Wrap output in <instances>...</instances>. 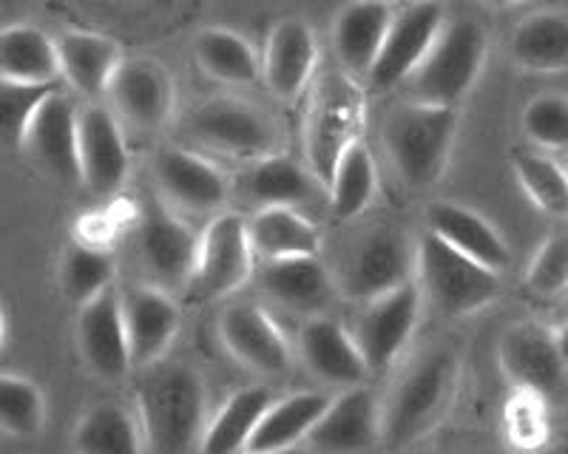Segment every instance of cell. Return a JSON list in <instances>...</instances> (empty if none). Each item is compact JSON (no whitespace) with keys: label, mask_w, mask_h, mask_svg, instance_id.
Here are the masks:
<instances>
[{"label":"cell","mask_w":568,"mask_h":454,"mask_svg":"<svg viewBox=\"0 0 568 454\" xmlns=\"http://www.w3.org/2000/svg\"><path fill=\"white\" fill-rule=\"evenodd\" d=\"M449 23L446 0H407L395 12L384 49L367 74L369 91H393L407 83L413 72L433 52Z\"/></svg>","instance_id":"11"},{"label":"cell","mask_w":568,"mask_h":454,"mask_svg":"<svg viewBox=\"0 0 568 454\" xmlns=\"http://www.w3.org/2000/svg\"><path fill=\"white\" fill-rule=\"evenodd\" d=\"M500 429L511 448H540L546 446L551 432L549 401L542 392L515 390L504 406Z\"/></svg>","instance_id":"40"},{"label":"cell","mask_w":568,"mask_h":454,"mask_svg":"<svg viewBox=\"0 0 568 454\" xmlns=\"http://www.w3.org/2000/svg\"><path fill=\"white\" fill-rule=\"evenodd\" d=\"M511 171L529 202L551 219H568V165L551 151H520L511 156Z\"/></svg>","instance_id":"37"},{"label":"cell","mask_w":568,"mask_h":454,"mask_svg":"<svg viewBox=\"0 0 568 454\" xmlns=\"http://www.w3.org/2000/svg\"><path fill=\"white\" fill-rule=\"evenodd\" d=\"M497 361H500V370L515 390H535L546 398L560 390L562 378L568 372L560 352H557L555 330L531 324V321L511 324L500 336Z\"/></svg>","instance_id":"23"},{"label":"cell","mask_w":568,"mask_h":454,"mask_svg":"<svg viewBox=\"0 0 568 454\" xmlns=\"http://www.w3.org/2000/svg\"><path fill=\"white\" fill-rule=\"evenodd\" d=\"M74 448L94 454L149 452L140 412L123 403H98L91 406L74 429Z\"/></svg>","instance_id":"34"},{"label":"cell","mask_w":568,"mask_h":454,"mask_svg":"<svg viewBox=\"0 0 568 454\" xmlns=\"http://www.w3.org/2000/svg\"><path fill=\"white\" fill-rule=\"evenodd\" d=\"M156 190L180 214H220L231 199V179L216 163L180 145H162L151 159Z\"/></svg>","instance_id":"14"},{"label":"cell","mask_w":568,"mask_h":454,"mask_svg":"<svg viewBox=\"0 0 568 454\" xmlns=\"http://www.w3.org/2000/svg\"><path fill=\"white\" fill-rule=\"evenodd\" d=\"M395 3H407V0H395Z\"/></svg>","instance_id":"48"},{"label":"cell","mask_w":568,"mask_h":454,"mask_svg":"<svg viewBox=\"0 0 568 454\" xmlns=\"http://www.w3.org/2000/svg\"><path fill=\"white\" fill-rule=\"evenodd\" d=\"M520 128L526 140L540 151H568V97L542 91L524 105Z\"/></svg>","instance_id":"41"},{"label":"cell","mask_w":568,"mask_h":454,"mask_svg":"<svg viewBox=\"0 0 568 454\" xmlns=\"http://www.w3.org/2000/svg\"><path fill=\"white\" fill-rule=\"evenodd\" d=\"M329 214L338 221L358 219L378 196V165L373 151L362 143H355L342 156L336 174L327 185Z\"/></svg>","instance_id":"36"},{"label":"cell","mask_w":568,"mask_h":454,"mask_svg":"<svg viewBox=\"0 0 568 454\" xmlns=\"http://www.w3.org/2000/svg\"><path fill=\"white\" fill-rule=\"evenodd\" d=\"M20 151L32 156L43 174L63 185H83L80 176V105L54 89L34 114Z\"/></svg>","instance_id":"16"},{"label":"cell","mask_w":568,"mask_h":454,"mask_svg":"<svg viewBox=\"0 0 568 454\" xmlns=\"http://www.w3.org/2000/svg\"><path fill=\"white\" fill-rule=\"evenodd\" d=\"M420 310H424V290L418 281H407L384 296L364 301L355 338L367 355L369 370L387 372L407 352L420 324Z\"/></svg>","instance_id":"12"},{"label":"cell","mask_w":568,"mask_h":454,"mask_svg":"<svg viewBox=\"0 0 568 454\" xmlns=\"http://www.w3.org/2000/svg\"><path fill=\"white\" fill-rule=\"evenodd\" d=\"M555 344H557V352H560L562 363H566V370H568V321H562L560 327H555Z\"/></svg>","instance_id":"45"},{"label":"cell","mask_w":568,"mask_h":454,"mask_svg":"<svg viewBox=\"0 0 568 454\" xmlns=\"http://www.w3.org/2000/svg\"><path fill=\"white\" fill-rule=\"evenodd\" d=\"M258 285L284 310L298 316H322L338 292L336 272H329L318 256H296V259L265 261L258 272Z\"/></svg>","instance_id":"25"},{"label":"cell","mask_w":568,"mask_h":454,"mask_svg":"<svg viewBox=\"0 0 568 454\" xmlns=\"http://www.w3.org/2000/svg\"><path fill=\"white\" fill-rule=\"evenodd\" d=\"M131 174V151L123 134V120L111 105L89 100L80 105V176L98 196L123 188Z\"/></svg>","instance_id":"17"},{"label":"cell","mask_w":568,"mask_h":454,"mask_svg":"<svg viewBox=\"0 0 568 454\" xmlns=\"http://www.w3.org/2000/svg\"><path fill=\"white\" fill-rule=\"evenodd\" d=\"M329 401L333 398L318 390L291 392V395L276 398L253 432L247 452H284V448L307 443L316 423L327 412Z\"/></svg>","instance_id":"31"},{"label":"cell","mask_w":568,"mask_h":454,"mask_svg":"<svg viewBox=\"0 0 568 454\" xmlns=\"http://www.w3.org/2000/svg\"><path fill=\"white\" fill-rule=\"evenodd\" d=\"M322 45L307 20L284 18L267 32L262 49V80L282 103H293L316 83Z\"/></svg>","instance_id":"19"},{"label":"cell","mask_w":568,"mask_h":454,"mask_svg":"<svg viewBox=\"0 0 568 454\" xmlns=\"http://www.w3.org/2000/svg\"><path fill=\"white\" fill-rule=\"evenodd\" d=\"M0 80L23 85H54L63 80L58 38L34 23H9L0 32Z\"/></svg>","instance_id":"28"},{"label":"cell","mask_w":568,"mask_h":454,"mask_svg":"<svg viewBox=\"0 0 568 454\" xmlns=\"http://www.w3.org/2000/svg\"><path fill=\"white\" fill-rule=\"evenodd\" d=\"M216 332L227 355L256 375H278L291 367V341L265 307L253 301L231 305L220 316Z\"/></svg>","instance_id":"18"},{"label":"cell","mask_w":568,"mask_h":454,"mask_svg":"<svg viewBox=\"0 0 568 454\" xmlns=\"http://www.w3.org/2000/svg\"><path fill=\"white\" fill-rule=\"evenodd\" d=\"M78 350L85 370L105 383H120L134 372L123 292H103L78 307Z\"/></svg>","instance_id":"15"},{"label":"cell","mask_w":568,"mask_h":454,"mask_svg":"<svg viewBox=\"0 0 568 454\" xmlns=\"http://www.w3.org/2000/svg\"><path fill=\"white\" fill-rule=\"evenodd\" d=\"M63 83L83 100L105 97L116 69L125 60L114 38L89 29H65L58 34Z\"/></svg>","instance_id":"26"},{"label":"cell","mask_w":568,"mask_h":454,"mask_svg":"<svg viewBox=\"0 0 568 454\" xmlns=\"http://www.w3.org/2000/svg\"><path fill=\"white\" fill-rule=\"evenodd\" d=\"M415 281L435 310L453 318L486 310L495 305L504 287L500 272L469 259L429 230L415 241Z\"/></svg>","instance_id":"5"},{"label":"cell","mask_w":568,"mask_h":454,"mask_svg":"<svg viewBox=\"0 0 568 454\" xmlns=\"http://www.w3.org/2000/svg\"><path fill=\"white\" fill-rule=\"evenodd\" d=\"M524 281L537 299H560L562 292H568V230L546 236L537 245Z\"/></svg>","instance_id":"42"},{"label":"cell","mask_w":568,"mask_h":454,"mask_svg":"<svg viewBox=\"0 0 568 454\" xmlns=\"http://www.w3.org/2000/svg\"><path fill=\"white\" fill-rule=\"evenodd\" d=\"M134 234L136 254L151 285H160L171 292L185 290L194 276L202 234H196L182 219L180 210L171 208L162 196L145 199L136 208Z\"/></svg>","instance_id":"9"},{"label":"cell","mask_w":568,"mask_h":454,"mask_svg":"<svg viewBox=\"0 0 568 454\" xmlns=\"http://www.w3.org/2000/svg\"><path fill=\"white\" fill-rule=\"evenodd\" d=\"M384 398L369 386H347L329 401L327 412L307 437V446L318 452H367L382 446Z\"/></svg>","instance_id":"21"},{"label":"cell","mask_w":568,"mask_h":454,"mask_svg":"<svg viewBox=\"0 0 568 454\" xmlns=\"http://www.w3.org/2000/svg\"><path fill=\"white\" fill-rule=\"evenodd\" d=\"M136 412L149 452H202L207 429V390L191 363H154L142 370Z\"/></svg>","instance_id":"2"},{"label":"cell","mask_w":568,"mask_h":454,"mask_svg":"<svg viewBox=\"0 0 568 454\" xmlns=\"http://www.w3.org/2000/svg\"><path fill=\"white\" fill-rule=\"evenodd\" d=\"M253 250L258 259H296L322 254V230L296 205H262L247 216Z\"/></svg>","instance_id":"29"},{"label":"cell","mask_w":568,"mask_h":454,"mask_svg":"<svg viewBox=\"0 0 568 454\" xmlns=\"http://www.w3.org/2000/svg\"><path fill=\"white\" fill-rule=\"evenodd\" d=\"M12 3H14V0H7V7H12Z\"/></svg>","instance_id":"47"},{"label":"cell","mask_w":568,"mask_h":454,"mask_svg":"<svg viewBox=\"0 0 568 454\" xmlns=\"http://www.w3.org/2000/svg\"><path fill=\"white\" fill-rule=\"evenodd\" d=\"M125 327H129L134 370H149L165 361L182 330V310L174 292L142 281L123 292Z\"/></svg>","instance_id":"20"},{"label":"cell","mask_w":568,"mask_h":454,"mask_svg":"<svg viewBox=\"0 0 568 454\" xmlns=\"http://www.w3.org/2000/svg\"><path fill=\"white\" fill-rule=\"evenodd\" d=\"M509 54L529 74L568 72V12L540 9L526 14L509 34Z\"/></svg>","instance_id":"30"},{"label":"cell","mask_w":568,"mask_h":454,"mask_svg":"<svg viewBox=\"0 0 568 454\" xmlns=\"http://www.w3.org/2000/svg\"><path fill=\"white\" fill-rule=\"evenodd\" d=\"M480 3L489 9H511V7H520V3H526V0H480Z\"/></svg>","instance_id":"46"},{"label":"cell","mask_w":568,"mask_h":454,"mask_svg":"<svg viewBox=\"0 0 568 454\" xmlns=\"http://www.w3.org/2000/svg\"><path fill=\"white\" fill-rule=\"evenodd\" d=\"M185 131L205 151L240 163H256L282 148V131L271 114L233 94H216L194 105Z\"/></svg>","instance_id":"7"},{"label":"cell","mask_w":568,"mask_h":454,"mask_svg":"<svg viewBox=\"0 0 568 454\" xmlns=\"http://www.w3.org/2000/svg\"><path fill=\"white\" fill-rule=\"evenodd\" d=\"M367 125V91L349 72H327L313 83L304 114V159L327 190L342 156L362 143Z\"/></svg>","instance_id":"4"},{"label":"cell","mask_w":568,"mask_h":454,"mask_svg":"<svg viewBox=\"0 0 568 454\" xmlns=\"http://www.w3.org/2000/svg\"><path fill=\"white\" fill-rule=\"evenodd\" d=\"M489 60V34L469 18L449 20L433 52L407 80L409 100L435 105H460L478 85Z\"/></svg>","instance_id":"6"},{"label":"cell","mask_w":568,"mask_h":454,"mask_svg":"<svg viewBox=\"0 0 568 454\" xmlns=\"http://www.w3.org/2000/svg\"><path fill=\"white\" fill-rule=\"evenodd\" d=\"M566 165H568V163H566Z\"/></svg>","instance_id":"49"},{"label":"cell","mask_w":568,"mask_h":454,"mask_svg":"<svg viewBox=\"0 0 568 454\" xmlns=\"http://www.w3.org/2000/svg\"><path fill=\"white\" fill-rule=\"evenodd\" d=\"M253 270H256V250L247 230V216L236 210H220L202 230L194 276L187 281L185 296L196 305L227 299L251 281Z\"/></svg>","instance_id":"8"},{"label":"cell","mask_w":568,"mask_h":454,"mask_svg":"<svg viewBox=\"0 0 568 454\" xmlns=\"http://www.w3.org/2000/svg\"><path fill=\"white\" fill-rule=\"evenodd\" d=\"M273 401H276V395L267 386H242L233 395H227V401L216 409V415L207 421L202 452H247V443H251L253 432H256Z\"/></svg>","instance_id":"33"},{"label":"cell","mask_w":568,"mask_h":454,"mask_svg":"<svg viewBox=\"0 0 568 454\" xmlns=\"http://www.w3.org/2000/svg\"><path fill=\"white\" fill-rule=\"evenodd\" d=\"M242 194L262 208V205H304L311 199L316 185L322 182L316 179L311 168L293 163L287 156L273 154L265 159H256V163H247V171L242 174Z\"/></svg>","instance_id":"35"},{"label":"cell","mask_w":568,"mask_h":454,"mask_svg":"<svg viewBox=\"0 0 568 454\" xmlns=\"http://www.w3.org/2000/svg\"><path fill=\"white\" fill-rule=\"evenodd\" d=\"M194 60L202 72L222 85L245 89L262 80V54L245 34L225 27H205L194 34Z\"/></svg>","instance_id":"32"},{"label":"cell","mask_w":568,"mask_h":454,"mask_svg":"<svg viewBox=\"0 0 568 454\" xmlns=\"http://www.w3.org/2000/svg\"><path fill=\"white\" fill-rule=\"evenodd\" d=\"M298 358L313 378L338 390L358 386L373 372L355 332L324 312L307 318L298 330Z\"/></svg>","instance_id":"22"},{"label":"cell","mask_w":568,"mask_h":454,"mask_svg":"<svg viewBox=\"0 0 568 454\" xmlns=\"http://www.w3.org/2000/svg\"><path fill=\"white\" fill-rule=\"evenodd\" d=\"M105 103L136 131H162L176 114V80L154 58H125L105 91Z\"/></svg>","instance_id":"13"},{"label":"cell","mask_w":568,"mask_h":454,"mask_svg":"<svg viewBox=\"0 0 568 454\" xmlns=\"http://www.w3.org/2000/svg\"><path fill=\"white\" fill-rule=\"evenodd\" d=\"M400 3L395 0H347L333 18L329 40L344 72L364 78L373 72Z\"/></svg>","instance_id":"24"},{"label":"cell","mask_w":568,"mask_h":454,"mask_svg":"<svg viewBox=\"0 0 568 454\" xmlns=\"http://www.w3.org/2000/svg\"><path fill=\"white\" fill-rule=\"evenodd\" d=\"M45 423V395L27 375H0V429L14 441L34 437Z\"/></svg>","instance_id":"39"},{"label":"cell","mask_w":568,"mask_h":454,"mask_svg":"<svg viewBox=\"0 0 568 454\" xmlns=\"http://www.w3.org/2000/svg\"><path fill=\"white\" fill-rule=\"evenodd\" d=\"M460 386V352L449 344L429 347L400 372L384 398L382 446L409 448L440 426Z\"/></svg>","instance_id":"1"},{"label":"cell","mask_w":568,"mask_h":454,"mask_svg":"<svg viewBox=\"0 0 568 454\" xmlns=\"http://www.w3.org/2000/svg\"><path fill=\"white\" fill-rule=\"evenodd\" d=\"M458 128V105H435L420 100L398 105L382 131V145L398 179L415 190L433 188L449 168Z\"/></svg>","instance_id":"3"},{"label":"cell","mask_w":568,"mask_h":454,"mask_svg":"<svg viewBox=\"0 0 568 454\" xmlns=\"http://www.w3.org/2000/svg\"><path fill=\"white\" fill-rule=\"evenodd\" d=\"M415 276V245L389 225L369 227L353 241L336 272L338 292L347 301H364L384 296L407 285Z\"/></svg>","instance_id":"10"},{"label":"cell","mask_w":568,"mask_h":454,"mask_svg":"<svg viewBox=\"0 0 568 454\" xmlns=\"http://www.w3.org/2000/svg\"><path fill=\"white\" fill-rule=\"evenodd\" d=\"M58 89L54 85H23V83H3L0 85V128L9 145H23L29 125L40 111L43 100Z\"/></svg>","instance_id":"43"},{"label":"cell","mask_w":568,"mask_h":454,"mask_svg":"<svg viewBox=\"0 0 568 454\" xmlns=\"http://www.w3.org/2000/svg\"><path fill=\"white\" fill-rule=\"evenodd\" d=\"M426 230L491 270L504 272L509 267V241L480 210H471L458 202H435L433 208L426 210Z\"/></svg>","instance_id":"27"},{"label":"cell","mask_w":568,"mask_h":454,"mask_svg":"<svg viewBox=\"0 0 568 454\" xmlns=\"http://www.w3.org/2000/svg\"><path fill=\"white\" fill-rule=\"evenodd\" d=\"M136 221V208H125V202H116L114 208L98 210V214H85L78 221V241L98 247H111L114 245L116 234L123 227L134 225Z\"/></svg>","instance_id":"44"},{"label":"cell","mask_w":568,"mask_h":454,"mask_svg":"<svg viewBox=\"0 0 568 454\" xmlns=\"http://www.w3.org/2000/svg\"><path fill=\"white\" fill-rule=\"evenodd\" d=\"M114 276L116 259L111 247L74 241L60 261V287L74 307L89 305L103 292L114 290Z\"/></svg>","instance_id":"38"}]
</instances>
